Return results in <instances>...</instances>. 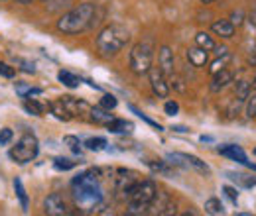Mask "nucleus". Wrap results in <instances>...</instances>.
<instances>
[{
    "label": "nucleus",
    "mask_w": 256,
    "mask_h": 216,
    "mask_svg": "<svg viewBox=\"0 0 256 216\" xmlns=\"http://www.w3.org/2000/svg\"><path fill=\"white\" fill-rule=\"evenodd\" d=\"M96 6L93 2H81L64 12L58 20V30L64 33H81L95 24Z\"/></svg>",
    "instance_id": "obj_1"
},
{
    "label": "nucleus",
    "mask_w": 256,
    "mask_h": 216,
    "mask_svg": "<svg viewBox=\"0 0 256 216\" xmlns=\"http://www.w3.org/2000/svg\"><path fill=\"white\" fill-rule=\"evenodd\" d=\"M130 41V31L120 24H110L96 35V49L100 57H114Z\"/></svg>",
    "instance_id": "obj_2"
},
{
    "label": "nucleus",
    "mask_w": 256,
    "mask_h": 216,
    "mask_svg": "<svg viewBox=\"0 0 256 216\" xmlns=\"http://www.w3.org/2000/svg\"><path fill=\"white\" fill-rule=\"evenodd\" d=\"M156 193H158V187L152 179L138 181L128 195V215H146Z\"/></svg>",
    "instance_id": "obj_3"
},
{
    "label": "nucleus",
    "mask_w": 256,
    "mask_h": 216,
    "mask_svg": "<svg viewBox=\"0 0 256 216\" xmlns=\"http://www.w3.org/2000/svg\"><path fill=\"white\" fill-rule=\"evenodd\" d=\"M73 199L79 209L91 213L102 205L104 195H102L100 183H85V185H73Z\"/></svg>",
    "instance_id": "obj_4"
},
{
    "label": "nucleus",
    "mask_w": 256,
    "mask_h": 216,
    "mask_svg": "<svg viewBox=\"0 0 256 216\" xmlns=\"http://www.w3.org/2000/svg\"><path fill=\"white\" fill-rule=\"evenodd\" d=\"M154 59V43L152 41H140L130 51V71L134 75H146L152 67Z\"/></svg>",
    "instance_id": "obj_5"
},
{
    "label": "nucleus",
    "mask_w": 256,
    "mask_h": 216,
    "mask_svg": "<svg viewBox=\"0 0 256 216\" xmlns=\"http://www.w3.org/2000/svg\"><path fill=\"white\" fill-rule=\"evenodd\" d=\"M38 154H40V142H38V138L34 134H24L16 142V146L8 152L10 159L20 163V165H26V163L34 161L38 157Z\"/></svg>",
    "instance_id": "obj_6"
},
{
    "label": "nucleus",
    "mask_w": 256,
    "mask_h": 216,
    "mask_svg": "<svg viewBox=\"0 0 256 216\" xmlns=\"http://www.w3.org/2000/svg\"><path fill=\"white\" fill-rule=\"evenodd\" d=\"M168 159L172 161V163H176V165H184V167H192L195 171H199V173H203V175H209L211 173V169H209V165L205 163V161H201L199 157H195V155H190V154H168Z\"/></svg>",
    "instance_id": "obj_7"
},
{
    "label": "nucleus",
    "mask_w": 256,
    "mask_h": 216,
    "mask_svg": "<svg viewBox=\"0 0 256 216\" xmlns=\"http://www.w3.org/2000/svg\"><path fill=\"white\" fill-rule=\"evenodd\" d=\"M136 183H138V173H134L130 169H118L114 173V189H116V193L124 195L126 199Z\"/></svg>",
    "instance_id": "obj_8"
},
{
    "label": "nucleus",
    "mask_w": 256,
    "mask_h": 216,
    "mask_svg": "<svg viewBox=\"0 0 256 216\" xmlns=\"http://www.w3.org/2000/svg\"><path fill=\"white\" fill-rule=\"evenodd\" d=\"M148 77H150V87H152V91L156 96H160V98H168V94H170V85H168V81H166V75L162 73L160 65H152L150 67V71H148Z\"/></svg>",
    "instance_id": "obj_9"
},
{
    "label": "nucleus",
    "mask_w": 256,
    "mask_h": 216,
    "mask_svg": "<svg viewBox=\"0 0 256 216\" xmlns=\"http://www.w3.org/2000/svg\"><path fill=\"white\" fill-rule=\"evenodd\" d=\"M44 211L52 216H65L71 213L69 207H67V203H65L64 197H62L60 193H52V195L44 201Z\"/></svg>",
    "instance_id": "obj_10"
},
{
    "label": "nucleus",
    "mask_w": 256,
    "mask_h": 216,
    "mask_svg": "<svg viewBox=\"0 0 256 216\" xmlns=\"http://www.w3.org/2000/svg\"><path fill=\"white\" fill-rule=\"evenodd\" d=\"M108 173V169H102V167H89L87 171L79 173L71 185H85V183H100L104 179V175Z\"/></svg>",
    "instance_id": "obj_11"
},
{
    "label": "nucleus",
    "mask_w": 256,
    "mask_h": 216,
    "mask_svg": "<svg viewBox=\"0 0 256 216\" xmlns=\"http://www.w3.org/2000/svg\"><path fill=\"white\" fill-rule=\"evenodd\" d=\"M219 154L224 155V157H228V159H232V161H236V163H242V165H248V167H250L248 157H246L244 150H242L240 146H234V144L221 146V148H219Z\"/></svg>",
    "instance_id": "obj_12"
},
{
    "label": "nucleus",
    "mask_w": 256,
    "mask_h": 216,
    "mask_svg": "<svg viewBox=\"0 0 256 216\" xmlns=\"http://www.w3.org/2000/svg\"><path fill=\"white\" fill-rule=\"evenodd\" d=\"M230 83H232V73H230L228 69H223V71H219V73L213 75V81H211L209 89H211V93L219 94L221 91H224Z\"/></svg>",
    "instance_id": "obj_13"
},
{
    "label": "nucleus",
    "mask_w": 256,
    "mask_h": 216,
    "mask_svg": "<svg viewBox=\"0 0 256 216\" xmlns=\"http://www.w3.org/2000/svg\"><path fill=\"white\" fill-rule=\"evenodd\" d=\"M160 69L166 77H174V65H176V59H174V51L168 47V45H162L160 47Z\"/></svg>",
    "instance_id": "obj_14"
},
{
    "label": "nucleus",
    "mask_w": 256,
    "mask_h": 216,
    "mask_svg": "<svg viewBox=\"0 0 256 216\" xmlns=\"http://www.w3.org/2000/svg\"><path fill=\"white\" fill-rule=\"evenodd\" d=\"M104 126H106V130L110 134H130L134 130V124L130 122V120H124V118H112L110 122H106Z\"/></svg>",
    "instance_id": "obj_15"
},
{
    "label": "nucleus",
    "mask_w": 256,
    "mask_h": 216,
    "mask_svg": "<svg viewBox=\"0 0 256 216\" xmlns=\"http://www.w3.org/2000/svg\"><path fill=\"white\" fill-rule=\"evenodd\" d=\"M188 59L192 63L193 67H205L207 61H209V51L201 49V47H190L188 49Z\"/></svg>",
    "instance_id": "obj_16"
},
{
    "label": "nucleus",
    "mask_w": 256,
    "mask_h": 216,
    "mask_svg": "<svg viewBox=\"0 0 256 216\" xmlns=\"http://www.w3.org/2000/svg\"><path fill=\"white\" fill-rule=\"evenodd\" d=\"M211 30H213L215 35H221L224 39H228V37L234 35V24L230 20H217V22H213Z\"/></svg>",
    "instance_id": "obj_17"
},
{
    "label": "nucleus",
    "mask_w": 256,
    "mask_h": 216,
    "mask_svg": "<svg viewBox=\"0 0 256 216\" xmlns=\"http://www.w3.org/2000/svg\"><path fill=\"white\" fill-rule=\"evenodd\" d=\"M48 108H50V112L58 118V120H64V122H69L71 118H73V114L65 108V104L62 102V100H56V102H50L48 104Z\"/></svg>",
    "instance_id": "obj_18"
},
{
    "label": "nucleus",
    "mask_w": 256,
    "mask_h": 216,
    "mask_svg": "<svg viewBox=\"0 0 256 216\" xmlns=\"http://www.w3.org/2000/svg\"><path fill=\"white\" fill-rule=\"evenodd\" d=\"M62 102H64L65 108H67L73 116H79V114H83L85 110H89V106H87L85 102L75 100V98H71V96H64V98H62Z\"/></svg>",
    "instance_id": "obj_19"
},
{
    "label": "nucleus",
    "mask_w": 256,
    "mask_h": 216,
    "mask_svg": "<svg viewBox=\"0 0 256 216\" xmlns=\"http://www.w3.org/2000/svg\"><path fill=\"white\" fill-rule=\"evenodd\" d=\"M226 177L230 181H234L236 185L244 187V189H250V187L256 185V177H248L244 173H234V171H226Z\"/></svg>",
    "instance_id": "obj_20"
},
{
    "label": "nucleus",
    "mask_w": 256,
    "mask_h": 216,
    "mask_svg": "<svg viewBox=\"0 0 256 216\" xmlns=\"http://www.w3.org/2000/svg\"><path fill=\"white\" fill-rule=\"evenodd\" d=\"M195 43H197V47H201V49H205V51H213L217 45H215V39L207 33V31H199L197 35H195Z\"/></svg>",
    "instance_id": "obj_21"
},
{
    "label": "nucleus",
    "mask_w": 256,
    "mask_h": 216,
    "mask_svg": "<svg viewBox=\"0 0 256 216\" xmlns=\"http://www.w3.org/2000/svg\"><path fill=\"white\" fill-rule=\"evenodd\" d=\"M14 191H16V197H18V201H20V207H22L24 211H28L30 201H28V193H26V189L22 185V179H20V177L14 179Z\"/></svg>",
    "instance_id": "obj_22"
},
{
    "label": "nucleus",
    "mask_w": 256,
    "mask_h": 216,
    "mask_svg": "<svg viewBox=\"0 0 256 216\" xmlns=\"http://www.w3.org/2000/svg\"><path fill=\"white\" fill-rule=\"evenodd\" d=\"M58 79H60L62 85L69 87V89H77V87L81 85V79H79L77 75L69 73V71H60V73H58Z\"/></svg>",
    "instance_id": "obj_23"
},
{
    "label": "nucleus",
    "mask_w": 256,
    "mask_h": 216,
    "mask_svg": "<svg viewBox=\"0 0 256 216\" xmlns=\"http://www.w3.org/2000/svg\"><path fill=\"white\" fill-rule=\"evenodd\" d=\"M91 118L96 124H106L112 120V114H110V110H106L102 106H96V108H91Z\"/></svg>",
    "instance_id": "obj_24"
},
{
    "label": "nucleus",
    "mask_w": 256,
    "mask_h": 216,
    "mask_svg": "<svg viewBox=\"0 0 256 216\" xmlns=\"http://www.w3.org/2000/svg\"><path fill=\"white\" fill-rule=\"evenodd\" d=\"M250 93H252V87H250L248 81H238V83H236V87H234V98H238V100L244 102Z\"/></svg>",
    "instance_id": "obj_25"
},
{
    "label": "nucleus",
    "mask_w": 256,
    "mask_h": 216,
    "mask_svg": "<svg viewBox=\"0 0 256 216\" xmlns=\"http://www.w3.org/2000/svg\"><path fill=\"white\" fill-rule=\"evenodd\" d=\"M24 108H26V112H30L34 116H44V110H46L44 104H40L38 100H32V98L24 100Z\"/></svg>",
    "instance_id": "obj_26"
},
{
    "label": "nucleus",
    "mask_w": 256,
    "mask_h": 216,
    "mask_svg": "<svg viewBox=\"0 0 256 216\" xmlns=\"http://www.w3.org/2000/svg\"><path fill=\"white\" fill-rule=\"evenodd\" d=\"M106 146H108V142L104 138H89L85 142V148L91 152H102V150H106Z\"/></svg>",
    "instance_id": "obj_27"
},
{
    "label": "nucleus",
    "mask_w": 256,
    "mask_h": 216,
    "mask_svg": "<svg viewBox=\"0 0 256 216\" xmlns=\"http://www.w3.org/2000/svg\"><path fill=\"white\" fill-rule=\"evenodd\" d=\"M205 211H207L209 215H223L224 213L223 205H221L219 199H207V201H205Z\"/></svg>",
    "instance_id": "obj_28"
},
{
    "label": "nucleus",
    "mask_w": 256,
    "mask_h": 216,
    "mask_svg": "<svg viewBox=\"0 0 256 216\" xmlns=\"http://www.w3.org/2000/svg\"><path fill=\"white\" fill-rule=\"evenodd\" d=\"M64 144L73 152V154H81V142H79L77 136H65Z\"/></svg>",
    "instance_id": "obj_29"
},
{
    "label": "nucleus",
    "mask_w": 256,
    "mask_h": 216,
    "mask_svg": "<svg viewBox=\"0 0 256 216\" xmlns=\"http://www.w3.org/2000/svg\"><path fill=\"white\" fill-rule=\"evenodd\" d=\"M54 167H56L58 171H69V169H73V167H75V161L65 159V157H58V159L54 161Z\"/></svg>",
    "instance_id": "obj_30"
},
{
    "label": "nucleus",
    "mask_w": 256,
    "mask_h": 216,
    "mask_svg": "<svg viewBox=\"0 0 256 216\" xmlns=\"http://www.w3.org/2000/svg\"><path fill=\"white\" fill-rule=\"evenodd\" d=\"M226 61H228V55L224 53V57H217L215 61L211 63V67H209V71H211V75H215V73H219V71H223L224 67H226Z\"/></svg>",
    "instance_id": "obj_31"
},
{
    "label": "nucleus",
    "mask_w": 256,
    "mask_h": 216,
    "mask_svg": "<svg viewBox=\"0 0 256 216\" xmlns=\"http://www.w3.org/2000/svg\"><path fill=\"white\" fill-rule=\"evenodd\" d=\"M246 118H256V94H248L246 98Z\"/></svg>",
    "instance_id": "obj_32"
},
{
    "label": "nucleus",
    "mask_w": 256,
    "mask_h": 216,
    "mask_svg": "<svg viewBox=\"0 0 256 216\" xmlns=\"http://www.w3.org/2000/svg\"><path fill=\"white\" fill-rule=\"evenodd\" d=\"M116 104H118V100H116L112 94H104V96L100 98V106H102V108H106V110L116 108Z\"/></svg>",
    "instance_id": "obj_33"
},
{
    "label": "nucleus",
    "mask_w": 256,
    "mask_h": 216,
    "mask_svg": "<svg viewBox=\"0 0 256 216\" xmlns=\"http://www.w3.org/2000/svg\"><path fill=\"white\" fill-rule=\"evenodd\" d=\"M130 110H132V112H134V114H136V116H138V118H142V120H144V122H148L150 124V126H154V128H156V130H162V126L158 122H154V120H152V118H148V116H146V114H144V112H142V110H138V108H136V106H130Z\"/></svg>",
    "instance_id": "obj_34"
},
{
    "label": "nucleus",
    "mask_w": 256,
    "mask_h": 216,
    "mask_svg": "<svg viewBox=\"0 0 256 216\" xmlns=\"http://www.w3.org/2000/svg\"><path fill=\"white\" fill-rule=\"evenodd\" d=\"M164 112H166L168 116H176V114L180 112V104H178L176 100H168V102L164 104Z\"/></svg>",
    "instance_id": "obj_35"
},
{
    "label": "nucleus",
    "mask_w": 256,
    "mask_h": 216,
    "mask_svg": "<svg viewBox=\"0 0 256 216\" xmlns=\"http://www.w3.org/2000/svg\"><path fill=\"white\" fill-rule=\"evenodd\" d=\"M12 138H14V134H12L10 128H2L0 130V146H8L12 142Z\"/></svg>",
    "instance_id": "obj_36"
},
{
    "label": "nucleus",
    "mask_w": 256,
    "mask_h": 216,
    "mask_svg": "<svg viewBox=\"0 0 256 216\" xmlns=\"http://www.w3.org/2000/svg\"><path fill=\"white\" fill-rule=\"evenodd\" d=\"M16 75V69L10 67L8 63H2L0 61V77H6V79H12Z\"/></svg>",
    "instance_id": "obj_37"
},
{
    "label": "nucleus",
    "mask_w": 256,
    "mask_h": 216,
    "mask_svg": "<svg viewBox=\"0 0 256 216\" xmlns=\"http://www.w3.org/2000/svg\"><path fill=\"white\" fill-rule=\"evenodd\" d=\"M48 4H50V10L56 12V10H62L67 4H71V0H48Z\"/></svg>",
    "instance_id": "obj_38"
},
{
    "label": "nucleus",
    "mask_w": 256,
    "mask_h": 216,
    "mask_svg": "<svg viewBox=\"0 0 256 216\" xmlns=\"http://www.w3.org/2000/svg\"><path fill=\"white\" fill-rule=\"evenodd\" d=\"M223 193L226 195V197H228V199H230V201H232V203H234V205H236V201H238V193H236V189H234V187L224 185L223 187Z\"/></svg>",
    "instance_id": "obj_39"
},
{
    "label": "nucleus",
    "mask_w": 256,
    "mask_h": 216,
    "mask_svg": "<svg viewBox=\"0 0 256 216\" xmlns=\"http://www.w3.org/2000/svg\"><path fill=\"white\" fill-rule=\"evenodd\" d=\"M240 104H242V100H238V98H234L232 102H230V106H228V116H234L236 112H238V108H240Z\"/></svg>",
    "instance_id": "obj_40"
},
{
    "label": "nucleus",
    "mask_w": 256,
    "mask_h": 216,
    "mask_svg": "<svg viewBox=\"0 0 256 216\" xmlns=\"http://www.w3.org/2000/svg\"><path fill=\"white\" fill-rule=\"evenodd\" d=\"M230 22L236 24V26H240V24H242V12H234L232 18H230Z\"/></svg>",
    "instance_id": "obj_41"
},
{
    "label": "nucleus",
    "mask_w": 256,
    "mask_h": 216,
    "mask_svg": "<svg viewBox=\"0 0 256 216\" xmlns=\"http://www.w3.org/2000/svg\"><path fill=\"white\" fill-rule=\"evenodd\" d=\"M248 65H252V67L256 65V49L250 53V55H248Z\"/></svg>",
    "instance_id": "obj_42"
},
{
    "label": "nucleus",
    "mask_w": 256,
    "mask_h": 216,
    "mask_svg": "<svg viewBox=\"0 0 256 216\" xmlns=\"http://www.w3.org/2000/svg\"><path fill=\"white\" fill-rule=\"evenodd\" d=\"M248 20H250V24H252V26H256V10L248 16Z\"/></svg>",
    "instance_id": "obj_43"
},
{
    "label": "nucleus",
    "mask_w": 256,
    "mask_h": 216,
    "mask_svg": "<svg viewBox=\"0 0 256 216\" xmlns=\"http://www.w3.org/2000/svg\"><path fill=\"white\" fill-rule=\"evenodd\" d=\"M16 2H20V4H28V2H32V0H16Z\"/></svg>",
    "instance_id": "obj_44"
},
{
    "label": "nucleus",
    "mask_w": 256,
    "mask_h": 216,
    "mask_svg": "<svg viewBox=\"0 0 256 216\" xmlns=\"http://www.w3.org/2000/svg\"><path fill=\"white\" fill-rule=\"evenodd\" d=\"M203 4H211V2H215V0H201Z\"/></svg>",
    "instance_id": "obj_45"
},
{
    "label": "nucleus",
    "mask_w": 256,
    "mask_h": 216,
    "mask_svg": "<svg viewBox=\"0 0 256 216\" xmlns=\"http://www.w3.org/2000/svg\"><path fill=\"white\" fill-rule=\"evenodd\" d=\"M250 87H252V89H256V77H254V81H252V85H250Z\"/></svg>",
    "instance_id": "obj_46"
},
{
    "label": "nucleus",
    "mask_w": 256,
    "mask_h": 216,
    "mask_svg": "<svg viewBox=\"0 0 256 216\" xmlns=\"http://www.w3.org/2000/svg\"><path fill=\"white\" fill-rule=\"evenodd\" d=\"M40 2H48V0H40Z\"/></svg>",
    "instance_id": "obj_47"
},
{
    "label": "nucleus",
    "mask_w": 256,
    "mask_h": 216,
    "mask_svg": "<svg viewBox=\"0 0 256 216\" xmlns=\"http://www.w3.org/2000/svg\"><path fill=\"white\" fill-rule=\"evenodd\" d=\"M254 155H256V150H254Z\"/></svg>",
    "instance_id": "obj_48"
}]
</instances>
